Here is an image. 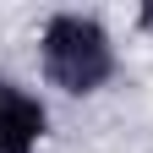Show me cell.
<instances>
[{"mask_svg": "<svg viewBox=\"0 0 153 153\" xmlns=\"http://www.w3.org/2000/svg\"><path fill=\"white\" fill-rule=\"evenodd\" d=\"M120 71V49L104 16L93 11H49L38 22V76L66 99H99Z\"/></svg>", "mask_w": 153, "mask_h": 153, "instance_id": "cell-1", "label": "cell"}, {"mask_svg": "<svg viewBox=\"0 0 153 153\" xmlns=\"http://www.w3.org/2000/svg\"><path fill=\"white\" fill-rule=\"evenodd\" d=\"M49 137L44 93L22 88L16 76H0V153H38Z\"/></svg>", "mask_w": 153, "mask_h": 153, "instance_id": "cell-2", "label": "cell"}, {"mask_svg": "<svg viewBox=\"0 0 153 153\" xmlns=\"http://www.w3.org/2000/svg\"><path fill=\"white\" fill-rule=\"evenodd\" d=\"M131 22H137V33H148V38H153V0H142V6L131 11Z\"/></svg>", "mask_w": 153, "mask_h": 153, "instance_id": "cell-3", "label": "cell"}]
</instances>
